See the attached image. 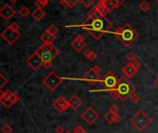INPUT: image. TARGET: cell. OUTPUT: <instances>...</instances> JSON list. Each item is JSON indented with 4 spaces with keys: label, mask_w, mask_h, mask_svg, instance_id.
Wrapping results in <instances>:
<instances>
[{
    "label": "cell",
    "mask_w": 158,
    "mask_h": 133,
    "mask_svg": "<svg viewBox=\"0 0 158 133\" xmlns=\"http://www.w3.org/2000/svg\"><path fill=\"white\" fill-rule=\"evenodd\" d=\"M69 103L70 108H72L73 110H77V109H79L81 106L83 102H82V100L77 94H73L69 99Z\"/></svg>",
    "instance_id": "16"
},
{
    "label": "cell",
    "mask_w": 158,
    "mask_h": 133,
    "mask_svg": "<svg viewBox=\"0 0 158 133\" xmlns=\"http://www.w3.org/2000/svg\"><path fill=\"white\" fill-rule=\"evenodd\" d=\"M44 15H45L44 11L43 9H41V8H36V9L33 10L32 13H31L32 18H33L35 20H37V21H40V20L44 17Z\"/></svg>",
    "instance_id": "20"
},
{
    "label": "cell",
    "mask_w": 158,
    "mask_h": 133,
    "mask_svg": "<svg viewBox=\"0 0 158 133\" xmlns=\"http://www.w3.org/2000/svg\"><path fill=\"white\" fill-rule=\"evenodd\" d=\"M79 1L81 0H60V4L67 8H72L74 7V6H76L78 4Z\"/></svg>",
    "instance_id": "21"
},
{
    "label": "cell",
    "mask_w": 158,
    "mask_h": 133,
    "mask_svg": "<svg viewBox=\"0 0 158 133\" xmlns=\"http://www.w3.org/2000/svg\"><path fill=\"white\" fill-rule=\"evenodd\" d=\"M13 131V128L9 124H5L1 128V131L3 133H11Z\"/></svg>",
    "instance_id": "32"
},
{
    "label": "cell",
    "mask_w": 158,
    "mask_h": 133,
    "mask_svg": "<svg viewBox=\"0 0 158 133\" xmlns=\"http://www.w3.org/2000/svg\"><path fill=\"white\" fill-rule=\"evenodd\" d=\"M139 7H140V9H141L143 12H147V11H149L150 8H151V4H150L148 1H146V0H143V2H141V3L139 4Z\"/></svg>",
    "instance_id": "24"
},
{
    "label": "cell",
    "mask_w": 158,
    "mask_h": 133,
    "mask_svg": "<svg viewBox=\"0 0 158 133\" xmlns=\"http://www.w3.org/2000/svg\"><path fill=\"white\" fill-rule=\"evenodd\" d=\"M65 133H74V132H73V131H69H69H65Z\"/></svg>",
    "instance_id": "46"
},
{
    "label": "cell",
    "mask_w": 158,
    "mask_h": 133,
    "mask_svg": "<svg viewBox=\"0 0 158 133\" xmlns=\"http://www.w3.org/2000/svg\"><path fill=\"white\" fill-rule=\"evenodd\" d=\"M153 84H154V86H155V87H156V89H158V77H157V78H156V79H155V81H154Z\"/></svg>",
    "instance_id": "44"
},
{
    "label": "cell",
    "mask_w": 158,
    "mask_h": 133,
    "mask_svg": "<svg viewBox=\"0 0 158 133\" xmlns=\"http://www.w3.org/2000/svg\"><path fill=\"white\" fill-rule=\"evenodd\" d=\"M46 31H47L49 33H51L52 35H54V36H56V35L57 34V32H58L57 27H56V25H54V24H50V25L48 26V28H46Z\"/></svg>",
    "instance_id": "29"
},
{
    "label": "cell",
    "mask_w": 158,
    "mask_h": 133,
    "mask_svg": "<svg viewBox=\"0 0 158 133\" xmlns=\"http://www.w3.org/2000/svg\"><path fill=\"white\" fill-rule=\"evenodd\" d=\"M156 2H157V3H158V0H156Z\"/></svg>",
    "instance_id": "48"
},
{
    "label": "cell",
    "mask_w": 158,
    "mask_h": 133,
    "mask_svg": "<svg viewBox=\"0 0 158 133\" xmlns=\"http://www.w3.org/2000/svg\"><path fill=\"white\" fill-rule=\"evenodd\" d=\"M80 117H81L88 125H93V124H94V123L98 120V118H100L98 112H97L93 106L87 107V108L80 115Z\"/></svg>",
    "instance_id": "7"
},
{
    "label": "cell",
    "mask_w": 158,
    "mask_h": 133,
    "mask_svg": "<svg viewBox=\"0 0 158 133\" xmlns=\"http://www.w3.org/2000/svg\"><path fill=\"white\" fill-rule=\"evenodd\" d=\"M130 100H131V102L133 103V104H138V103L141 101V96H140L139 94H137L136 93H134L133 94L131 95Z\"/></svg>",
    "instance_id": "31"
},
{
    "label": "cell",
    "mask_w": 158,
    "mask_h": 133,
    "mask_svg": "<svg viewBox=\"0 0 158 133\" xmlns=\"http://www.w3.org/2000/svg\"><path fill=\"white\" fill-rule=\"evenodd\" d=\"M139 71L138 69H136L134 67V65L131 62H129L128 64H126L125 67L122 68L121 72L123 74L124 77H126L127 79H131L135 76V74Z\"/></svg>",
    "instance_id": "15"
},
{
    "label": "cell",
    "mask_w": 158,
    "mask_h": 133,
    "mask_svg": "<svg viewBox=\"0 0 158 133\" xmlns=\"http://www.w3.org/2000/svg\"><path fill=\"white\" fill-rule=\"evenodd\" d=\"M36 52L39 54V56H41V58L43 59L44 61V64H46V63H52L53 60L59 55V50L56 47L55 49L51 50V51H48V52H41V51H38L36 50Z\"/></svg>",
    "instance_id": "12"
},
{
    "label": "cell",
    "mask_w": 158,
    "mask_h": 133,
    "mask_svg": "<svg viewBox=\"0 0 158 133\" xmlns=\"http://www.w3.org/2000/svg\"><path fill=\"white\" fill-rule=\"evenodd\" d=\"M81 3L85 7H91L94 4V0H81Z\"/></svg>",
    "instance_id": "37"
},
{
    "label": "cell",
    "mask_w": 158,
    "mask_h": 133,
    "mask_svg": "<svg viewBox=\"0 0 158 133\" xmlns=\"http://www.w3.org/2000/svg\"><path fill=\"white\" fill-rule=\"evenodd\" d=\"M12 94H13V93H12L10 90L2 91L1 95H0V101H1V103H2V104H4L6 101H7V100L10 98V96H11Z\"/></svg>",
    "instance_id": "22"
},
{
    "label": "cell",
    "mask_w": 158,
    "mask_h": 133,
    "mask_svg": "<svg viewBox=\"0 0 158 133\" xmlns=\"http://www.w3.org/2000/svg\"><path fill=\"white\" fill-rule=\"evenodd\" d=\"M87 15V19L80 26L89 32L96 41L101 40V38L110 31L112 27L111 20L100 14L95 6H94Z\"/></svg>",
    "instance_id": "1"
},
{
    "label": "cell",
    "mask_w": 158,
    "mask_h": 133,
    "mask_svg": "<svg viewBox=\"0 0 158 133\" xmlns=\"http://www.w3.org/2000/svg\"><path fill=\"white\" fill-rule=\"evenodd\" d=\"M115 35L125 47L131 46V44L139 37V33L137 32V31L129 23H126L123 26L118 27L115 31Z\"/></svg>",
    "instance_id": "2"
},
{
    "label": "cell",
    "mask_w": 158,
    "mask_h": 133,
    "mask_svg": "<svg viewBox=\"0 0 158 133\" xmlns=\"http://www.w3.org/2000/svg\"><path fill=\"white\" fill-rule=\"evenodd\" d=\"M26 63L31 69L35 71L40 69L41 67L44 66V61L36 51L31 56H30V57H28V59L26 60Z\"/></svg>",
    "instance_id": "9"
},
{
    "label": "cell",
    "mask_w": 158,
    "mask_h": 133,
    "mask_svg": "<svg viewBox=\"0 0 158 133\" xmlns=\"http://www.w3.org/2000/svg\"><path fill=\"white\" fill-rule=\"evenodd\" d=\"M100 80H101L100 74H97L93 69V68H91L89 70L86 71V73L84 74L83 78L81 80H79V81H85V82L89 83L90 85H94L96 82H100Z\"/></svg>",
    "instance_id": "10"
},
{
    "label": "cell",
    "mask_w": 158,
    "mask_h": 133,
    "mask_svg": "<svg viewBox=\"0 0 158 133\" xmlns=\"http://www.w3.org/2000/svg\"><path fill=\"white\" fill-rule=\"evenodd\" d=\"M115 91L118 94L119 101L125 102L128 99H130L131 95L136 92V87L133 85L131 81H130L129 79H127L126 77H122L119 78V82Z\"/></svg>",
    "instance_id": "3"
},
{
    "label": "cell",
    "mask_w": 158,
    "mask_h": 133,
    "mask_svg": "<svg viewBox=\"0 0 158 133\" xmlns=\"http://www.w3.org/2000/svg\"><path fill=\"white\" fill-rule=\"evenodd\" d=\"M19 101V94L13 93V94L10 96V98H9L7 101H6V102L3 104V106H4L5 107H6V108H9V107H11L13 105L17 104Z\"/></svg>",
    "instance_id": "17"
},
{
    "label": "cell",
    "mask_w": 158,
    "mask_h": 133,
    "mask_svg": "<svg viewBox=\"0 0 158 133\" xmlns=\"http://www.w3.org/2000/svg\"><path fill=\"white\" fill-rule=\"evenodd\" d=\"M8 82V80L4 76V74H0V89L2 90L6 84H7Z\"/></svg>",
    "instance_id": "33"
},
{
    "label": "cell",
    "mask_w": 158,
    "mask_h": 133,
    "mask_svg": "<svg viewBox=\"0 0 158 133\" xmlns=\"http://www.w3.org/2000/svg\"><path fill=\"white\" fill-rule=\"evenodd\" d=\"M15 14H16V10L9 4H5L0 9V16L5 20L11 19Z\"/></svg>",
    "instance_id": "13"
},
{
    "label": "cell",
    "mask_w": 158,
    "mask_h": 133,
    "mask_svg": "<svg viewBox=\"0 0 158 133\" xmlns=\"http://www.w3.org/2000/svg\"><path fill=\"white\" fill-rule=\"evenodd\" d=\"M9 27H11L13 30L18 31H19V24H18L17 22H12V23L9 25Z\"/></svg>",
    "instance_id": "40"
},
{
    "label": "cell",
    "mask_w": 158,
    "mask_h": 133,
    "mask_svg": "<svg viewBox=\"0 0 158 133\" xmlns=\"http://www.w3.org/2000/svg\"><path fill=\"white\" fill-rule=\"evenodd\" d=\"M73 132L74 133H87V131L84 130L83 127H81V125H77L74 130H73Z\"/></svg>",
    "instance_id": "34"
},
{
    "label": "cell",
    "mask_w": 158,
    "mask_h": 133,
    "mask_svg": "<svg viewBox=\"0 0 158 133\" xmlns=\"http://www.w3.org/2000/svg\"><path fill=\"white\" fill-rule=\"evenodd\" d=\"M48 2H49V0H35L34 5L36 6V7H37V8H41V9H43L44 6H47Z\"/></svg>",
    "instance_id": "28"
},
{
    "label": "cell",
    "mask_w": 158,
    "mask_h": 133,
    "mask_svg": "<svg viewBox=\"0 0 158 133\" xmlns=\"http://www.w3.org/2000/svg\"><path fill=\"white\" fill-rule=\"evenodd\" d=\"M19 14L20 17H22V18H27V17L31 14V11H30V9H29L26 6H23L20 7V9L19 10Z\"/></svg>",
    "instance_id": "27"
},
{
    "label": "cell",
    "mask_w": 158,
    "mask_h": 133,
    "mask_svg": "<svg viewBox=\"0 0 158 133\" xmlns=\"http://www.w3.org/2000/svg\"><path fill=\"white\" fill-rule=\"evenodd\" d=\"M132 64L134 65V67L136 68V69H140L141 68H142V66H143V64L141 63V61L138 59V60H136V61H134V62H132Z\"/></svg>",
    "instance_id": "39"
},
{
    "label": "cell",
    "mask_w": 158,
    "mask_h": 133,
    "mask_svg": "<svg viewBox=\"0 0 158 133\" xmlns=\"http://www.w3.org/2000/svg\"><path fill=\"white\" fill-rule=\"evenodd\" d=\"M17 1H18V0H9V2H10V3H12V4H15Z\"/></svg>",
    "instance_id": "45"
},
{
    "label": "cell",
    "mask_w": 158,
    "mask_h": 133,
    "mask_svg": "<svg viewBox=\"0 0 158 133\" xmlns=\"http://www.w3.org/2000/svg\"><path fill=\"white\" fill-rule=\"evenodd\" d=\"M63 82V79L60 78L55 71L50 72L44 80H43V84L50 91V92H55Z\"/></svg>",
    "instance_id": "5"
},
{
    "label": "cell",
    "mask_w": 158,
    "mask_h": 133,
    "mask_svg": "<svg viewBox=\"0 0 158 133\" xmlns=\"http://www.w3.org/2000/svg\"><path fill=\"white\" fill-rule=\"evenodd\" d=\"M104 5H105L106 8L108 10V12H111V11H113L115 8H117L114 0H106V2H104Z\"/></svg>",
    "instance_id": "26"
},
{
    "label": "cell",
    "mask_w": 158,
    "mask_h": 133,
    "mask_svg": "<svg viewBox=\"0 0 158 133\" xmlns=\"http://www.w3.org/2000/svg\"><path fill=\"white\" fill-rule=\"evenodd\" d=\"M108 93H109V96H110L113 100H115V101L119 100L118 94H117V92H116L115 90H112V91H110V92H108Z\"/></svg>",
    "instance_id": "35"
},
{
    "label": "cell",
    "mask_w": 158,
    "mask_h": 133,
    "mask_svg": "<svg viewBox=\"0 0 158 133\" xmlns=\"http://www.w3.org/2000/svg\"><path fill=\"white\" fill-rule=\"evenodd\" d=\"M115 118H116V114L112 113L111 111H108V112L104 116V118H105L109 124H114V122H115Z\"/></svg>",
    "instance_id": "25"
},
{
    "label": "cell",
    "mask_w": 158,
    "mask_h": 133,
    "mask_svg": "<svg viewBox=\"0 0 158 133\" xmlns=\"http://www.w3.org/2000/svg\"><path fill=\"white\" fill-rule=\"evenodd\" d=\"M84 56L86 58H88L90 61H95L98 58V55L95 51L92 50V49H86L84 51Z\"/></svg>",
    "instance_id": "19"
},
{
    "label": "cell",
    "mask_w": 158,
    "mask_h": 133,
    "mask_svg": "<svg viewBox=\"0 0 158 133\" xmlns=\"http://www.w3.org/2000/svg\"><path fill=\"white\" fill-rule=\"evenodd\" d=\"M118 82H119V79L116 76V74H114L111 71H108L100 80V83L105 88L104 91H107V92H110L112 90H115L117 88Z\"/></svg>",
    "instance_id": "6"
},
{
    "label": "cell",
    "mask_w": 158,
    "mask_h": 133,
    "mask_svg": "<svg viewBox=\"0 0 158 133\" xmlns=\"http://www.w3.org/2000/svg\"><path fill=\"white\" fill-rule=\"evenodd\" d=\"M109 111H111L112 113L118 115V114L119 113V107H118L117 105H113V106H111V107L109 108Z\"/></svg>",
    "instance_id": "36"
},
{
    "label": "cell",
    "mask_w": 158,
    "mask_h": 133,
    "mask_svg": "<svg viewBox=\"0 0 158 133\" xmlns=\"http://www.w3.org/2000/svg\"><path fill=\"white\" fill-rule=\"evenodd\" d=\"M40 39L43 41V43L52 44V43L56 40V36L52 35L51 33H49V32L45 30V31H44V32L40 36Z\"/></svg>",
    "instance_id": "18"
},
{
    "label": "cell",
    "mask_w": 158,
    "mask_h": 133,
    "mask_svg": "<svg viewBox=\"0 0 158 133\" xmlns=\"http://www.w3.org/2000/svg\"><path fill=\"white\" fill-rule=\"evenodd\" d=\"M86 46V42L84 40V37L81 35V34H78L75 39L72 41L71 43V47L77 52V53H80L81 52Z\"/></svg>",
    "instance_id": "14"
},
{
    "label": "cell",
    "mask_w": 158,
    "mask_h": 133,
    "mask_svg": "<svg viewBox=\"0 0 158 133\" xmlns=\"http://www.w3.org/2000/svg\"><path fill=\"white\" fill-rule=\"evenodd\" d=\"M121 120H122V117H121L119 114H118V115H116V118H115V122H114V124H118L119 122H121Z\"/></svg>",
    "instance_id": "41"
},
{
    "label": "cell",
    "mask_w": 158,
    "mask_h": 133,
    "mask_svg": "<svg viewBox=\"0 0 158 133\" xmlns=\"http://www.w3.org/2000/svg\"><path fill=\"white\" fill-rule=\"evenodd\" d=\"M95 8L98 10V12L100 13V14H102L103 16H106L107 13H108V10L106 8V6H105V5H104V3L103 2H98L95 6Z\"/></svg>",
    "instance_id": "23"
},
{
    "label": "cell",
    "mask_w": 158,
    "mask_h": 133,
    "mask_svg": "<svg viewBox=\"0 0 158 133\" xmlns=\"http://www.w3.org/2000/svg\"><path fill=\"white\" fill-rule=\"evenodd\" d=\"M53 106L59 113H64L70 108L69 100L65 99L63 96H59L58 98H56L53 103Z\"/></svg>",
    "instance_id": "11"
},
{
    "label": "cell",
    "mask_w": 158,
    "mask_h": 133,
    "mask_svg": "<svg viewBox=\"0 0 158 133\" xmlns=\"http://www.w3.org/2000/svg\"><path fill=\"white\" fill-rule=\"evenodd\" d=\"M93 69H94L97 74H101V72H102V69H101V67H100L99 65H94V66L93 67Z\"/></svg>",
    "instance_id": "38"
},
{
    "label": "cell",
    "mask_w": 158,
    "mask_h": 133,
    "mask_svg": "<svg viewBox=\"0 0 158 133\" xmlns=\"http://www.w3.org/2000/svg\"><path fill=\"white\" fill-rule=\"evenodd\" d=\"M1 37L5 42H6L8 44L11 45V44H15V42L20 37V33H19V31H15L11 27L8 26L1 32Z\"/></svg>",
    "instance_id": "8"
},
{
    "label": "cell",
    "mask_w": 158,
    "mask_h": 133,
    "mask_svg": "<svg viewBox=\"0 0 158 133\" xmlns=\"http://www.w3.org/2000/svg\"><path fill=\"white\" fill-rule=\"evenodd\" d=\"M114 2H115V4H116L117 8H118V7L124 3V0H114Z\"/></svg>",
    "instance_id": "43"
},
{
    "label": "cell",
    "mask_w": 158,
    "mask_h": 133,
    "mask_svg": "<svg viewBox=\"0 0 158 133\" xmlns=\"http://www.w3.org/2000/svg\"><path fill=\"white\" fill-rule=\"evenodd\" d=\"M55 132L56 133H65V130H64V128H63V127H61V126H58V127H56V130H55Z\"/></svg>",
    "instance_id": "42"
},
{
    "label": "cell",
    "mask_w": 158,
    "mask_h": 133,
    "mask_svg": "<svg viewBox=\"0 0 158 133\" xmlns=\"http://www.w3.org/2000/svg\"><path fill=\"white\" fill-rule=\"evenodd\" d=\"M99 1H100V2H103V3H104V2H106V0H99Z\"/></svg>",
    "instance_id": "47"
},
{
    "label": "cell",
    "mask_w": 158,
    "mask_h": 133,
    "mask_svg": "<svg viewBox=\"0 0 158 133\" xmlns=\"http://www.w3.org/2000/svg\"><path fill=\"white\" fill-rule=\"evenodd\" d=\"M130 123L139 131H144L153 123L152 118L144 110H139L130 120Z\"/></svg>",
    "instance_id": "4"
},
{
    "label": "cell",
    "mask_w": 158,
    "mask_h": 133,
    "mask_svg": "<svg viewBox=\"0 0 158 133\" xmlns=\"http://www.w3.org/2000/svg\"><path fill=\"white\" fill-rule=\"evenodd\" d=\"M126 57L129 60V62H131V63L134 62V61H136V60H138V56L135 53H133V52L128 53L127 56H126Z\"/></svg>",
    "instance_id": "30"
}]
</instances>
